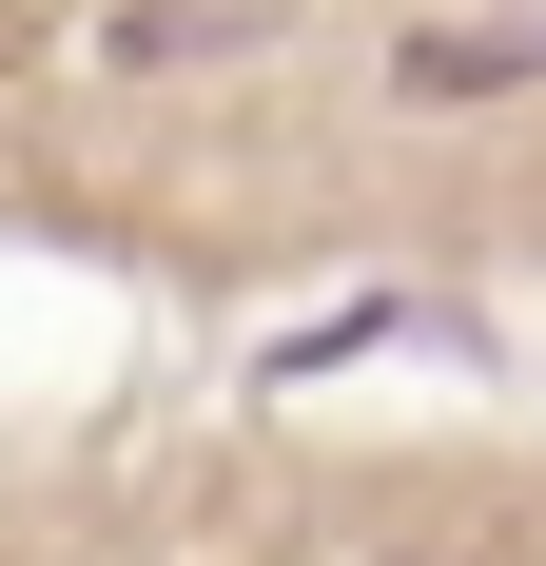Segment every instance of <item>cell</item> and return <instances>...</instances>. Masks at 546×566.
Returning <instances> with one entry per match:
<instances>
[{"mask_svg": "<svg viewBox=\"0 0 546 566\" xmlns=\"http://www.w3.org/2000/svg\"><path fill=\"white\" fill-rule=\"evenodd\" d=\"M546 78V20H507V40H410V98H527Z\"/></svg>", "mask_w": 546, "mask_h": 566, "instance_id": "6da1fadb", "label": "cell"}]
</instances>
